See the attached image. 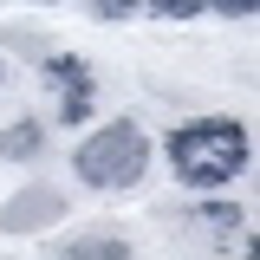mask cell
<instances>
[{
	"label": "cell",
	"instance_id": "7c38bea8",
	"mask_svg": "<svg viewBox=\"0 0 260 260\" xmlns=\"http://www.w3.org/2000/svg\"><path fill=\"white\" fill-rule=\"evenodd\" d=\"M32 7H59V0H32Z\"/></svg>",
	"mask_w": 260,
	"mask_h": 260
},
{
	"label": "cell",
	"instance_id": "ba28073f",
	"mask_svg": "<svg viewBox=\"0 0 260 260\" xmlns=\"http://www.w3.org/2000/svg\"><path fill=\"white\" fill-rule=\"evenodd\" d=\"M59 117L65 124H85V117H91V91H65L59 98Z\"/></svg>",
	"mask_w": 260,
	"mask_h": 260
},
{
	"label": "cell",
	"instance_id": "3957f363",
	"mask_svg": "<svg viewBox=\"0 0 260 260\" xmlns=\"http://www.w3.org/2000/svg\"><path fill=\"white\" fill-rule=\"evenodd\" d=\"M65 215H72V202H65V189H46V182H26V189L13 195L7 208H0V234H46V228H59Z\"/></svg>",
	"mask_w": 260,
	"mask_h": 260
},
{
	"label": "cell",
	"instance_id": "9c48e42d",
	"mask_svg": "<svg viewBox=\"0 0 260 260\" xmlns=\"http://www.w3.org/2000/svg\"><path fill=\"white\" fill-rule=\"evenodd\" d=\"M202 221L208 228H241V208L234 202H202Z\"/></svg>",
	"mask_w": 260,
	"mask_h": 260
},
{
	"label": "cell",
	"instance_id": "8fae6325",
	"mask_svg": "<svg viewBox=\"0 0 260 260\" xmlns=\"http://www.w3.org/2000/svg\"><path fill=\"white\" fill-rule=\"evenodd\" d=\"M202 7H215L221 20H247V13H254L260 0H202Z\"/></svg>",
	"mask_w": 260,
	"mask_h": 260
},
{
	"label": "cell",
	"instance_id": "7a4b0ae2",
	"mask_svg": "<svg viewBox=\"0 0 260 260\" xmlns=\"http://www.w3.org/2000/svg\"><path fill=\"white\" fill-rule=\"evenodd\" d=\"M72 169H78V182H85V189H104V195L137 189V182H143V169H150V137H143V124L117 117V124L91 130V137L78 143Z\"/></svg>",
	"mask_w": 260,
	"mask_h": 260
},
{
	"label": "cell",
	"instance_id": "277c9868",
	"mask_svg": "<svg viewBox=\"0 0 260 260\" xmlns=\"http://www.w3.org/2000/svg\"><path fill=\"white\" fill-rule=\"evenodd\" d=\"M39 150H46V130L32 124V117L0 130V162H39Z\"/></svg>",
	"mask_w": 260,
	"mask_h": 260
},
{
	"label": "cell",
	"instance_id": "5b68a950",
	"mask_svg": "<svg viewBox=\"0 0 260 260\" xmlns=\"http://www.w3.org/2000/svg\"><path fill=\"white\" fill-rule=\"evenodd\" d=\"M52 260H137V254H130V241H117V234H78Z\"/></svg>",
	"mask_w": 260,
	"mask_h": 260
},
{
	"label": "cell",
	"instance_id": "30bf717a",
	"mask_svg": "<svg viewBox=\"0 0 260 260\" xmlns=\"http://www.w3.org/2000/svg\"><path fill=\"white\" fill-rule=\"evenodd\" d=\"M137 7H143V0H91V13H98V20H130Z\"/></svg>",
	"mask_w": 260,
	"mask_h": 260
},
{
	"label": "cell",
	"instance_id": "52a82bcc",
	"mask_svg": "<svg viewBox=\"0 0 260 260\" xmlns=\"http://www.w3.org/2000/svg\"><path fill=\"white\" fill-rule=\"evenodd\" d=\"M150 13H156V20H195L202 0H150Z\"/></svg>",
	"mask_w": 260,
	"mask_h": 260
},
{
	"label": "cell",
	"instance_id": "8992f818",
	"mask_svg": "<svg viewBox=\"0 0 260 260\" xmlns=\"http://www.w3.org/2000/svg\"><path fill=\"white\" fill-rule=\"evenodd\" d=\"M46 85H59V91H91V65L78 59V52H46Z\"/></svg>",
	"mask_w": 260,
	"mask_h": 260
},
{
	"label": "cell",
	"instance_id": "4fadbf2b",
	"mask_svg": "<svg viewBox=\"0 0 260 260\" xmlns=\"http://www.w3.org/2000/svg\"><path fill=\"white\" fill-rule=\"evenodd\" d=\"M0 85H7V59H0Z\"/></svg>",
	"mask_w": 260,
	"mask_h": 260
},
{
	"label": "cell",
	"instance_id": "6da1fadb",
	"mask_svg": "<svg viewBox=\"0 0 260 260\" xmlns=\"http://www.w3.org/2000/svg\"><path fill=\"white\" fill-rule=\"evenodd\" d=\"M247 156H254V143L241 117H195V124L169 130V162H176L182 189H221L247 169Z\"/></svg>",
	"mask_w": 260,
	"mask_h": 260
}]
</instances>
